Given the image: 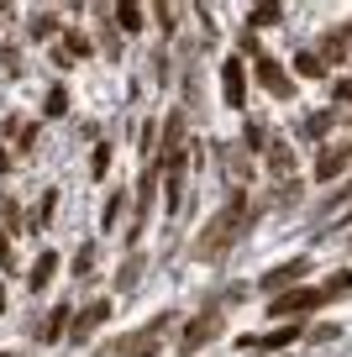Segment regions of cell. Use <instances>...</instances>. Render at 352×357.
I'll use <instances>...</instances> for the list:
<instances>
[{
    "mask_svg": "<svg viewBox=\"0 0 352 357\" xmlns=\"http://www.w3.org/2000/svg\"><path fill=\"white\" fill-rule=\"evenodd\" d=\"M221 95H226L231 111H242V105H247V74H242V63H237V58L221 68Z\"/></svg>",
    "mask_w": 352,
    "mask_h": 357,
    "instance_id": "obj_3",
    "label": "cell"
},
{
    "mask_svg": "<svg viewBox=\"0 0 352 357\" xmlns=\"http://www.w3.org/2000/svg\"><path fill=\"white\" fill-rule=\"evenodd\" d=\"M258 79H263V84H268V95H279V100L289 95V79H284V68H279L268 53H258Z\"/></svg>",
    "mask_w": 352,
    "mask_h": 357,
    "instance_id": "obj_6",
    "label": "cell"
},
{
    "mask_svg": "<svg viewBox=\"0 0 352 357\" xmlns=\"http://www.w3.org/2000/svg\"><path fill=\"white\" fill-rule=\"evenodd\" d=\"M247 226V195H231L226 205H221V215L200 231V242H195V257H221L231 242H237V231Z\"/></svg>",
    "mask_w": 352,
    "mask_h": 357,
    "instance_id": "obj_1",
    "label": "cell"
},
{
    "mask_svg": "<svg viewBox=\"0 0 352 357\" xmlns=\"http://www.w3.org/2000/svg\"><path fill=\"white\" fill-rule=\"evenodd\" d=\"M100 321H105V300H95V305H89V310L85 315H79V326H74V336H89V331H95V326Z\"/></svg>",
    "mask_w": 352,
    "mask_h": 357,
    "instance_id": "obj_11",
    "label": "cell"
},
{
    "mask_svg": "<svg viewBox=\"0 0 352 357\" xmlns=\"http://www.w3.org/2000/svg\"><path fill=\"white\" fill-rule=\"evenodd\" d=\"M268 168H274V178H289V174H295V158H289V142L268 137Z\"/></svg>",
    "mask_w": 352,
    "mask_h": 357,
    "instance_id": "obj_7",
    "label": "cell"
},
{
    "mask_svg": "<svg viewBox=\"0 0 352 357\" xmlns=\"http://www.w3.org/2000/svg\"><path fill=\"white\" fill-rule=\"evenodd\" d=\"M331 300V284H321V289H295V294H279L268 310L274 315H305V310H321V305Z\"/></svg>",
    "mask_w": 352,
    "mask_h": 357,
    "instance_id": "obj_2",
    "label": "cell"
},
{
    "mask_svg": "<svg viewBox=\"0 0 352 357\" xmlns=\"http://www.w3.org/2000/svg\"><path fill=\"white\" fill-rule=\"evenodd\" d=\"M137 357H147V352H137Z\"/></svg>",
    "mask_w": 352,
    "mask_h": 357,
    "instance_id": "obj_16",
    "label": "cell"
},
{
    "mask_svg": "<svg viewBox=\"0 0 352 357\" xmlns=\"http://www.w3.org/2000/svg\"><path fill=\"white\" fill-rule=\"evenodd\" d=\"M279 16H284L279 6H258V11H253V26H258V22H279Z\"/></svg>",
    "mask_w": 352,
    "mask_h": 357,
    "instance_id": "obj_15",
    "label": "cell"
},
{
    "mask_svg": "<svg viewBox=\"0 0 352 357\" xmlns=\"http://www.w3.org/2000/svg\"><path fill=\"white\" fill-rule=\"evenodd\" d=\"M295 68H300L305 79H316V74H321V58H316V53H300V58H295Z\"/></svg>",
    "mask_w": 352,
    "mask_h": 357,
    "instance_id": "obj_13",
    "label": "cell"
},
{
    "mask_svg": "<svg viewBox=\"0 0 352 357\" xmlns=\"http://www.w3.org/2000/svg\"><path fill=\"white\" fill-rule=\"evenodd\" d=\"M300 336V326H279V331H268V336H258V347H263V352H279V347H289Z\"/></svg>",
    "mask_w": 352,
    "mask_h": 357,
    "instance_id": "obj_10",
    "label": "cell"
},
{
    "mask_svg": "<svg viewBox=\"0 0 352 357\" xmlns=\"http://www.w3.org/2000/svg\"><path fill=\"white\" fill-rule=\"evenodd\" d=\"M53 273H58V252H43V257L32 263V279H27V284H32V289H47V279H53Z\"/></svg>",
    "mask_w": 352,
    "mask_h": 357,
    "instance_id": "obj_8",
    "label": "cell"
},
{
    "mask_svg": "<svg viewBox=\"0 0 352 357\" xmlns=\"http://www.w3.org/2000/svg\"><path fill=\"white\" fill-rule=\"evenodd\" d=\"M210 331H216V315H200V321L184 331V352H200V342H205Z\"/></svg>",
    "mask_w": 352,
    "mask_h": 357,
    "instance_id": "obj_9",
    "label": "cell"
},
{
    "mask_svg": "<svg viewBox=\"0 0 352 357\" xmlns=\"http://www.w3.org/2000/svg\"><path fill=\"white\" fill-rule=\"evenodd\" d=\"M347 163H352V147H321V158H316V178H337Z\"/></svg>",
    "mask_w": 352,
    "mask_h": 357,
    "instance_id": "obj_5",
    "label": "cell"
},
{
    "mask_svg": "<svg viewBox=\"0 0 352 357\" xmlns=\"http://www.w3.org/2000/svg\"><path fill=\"white\" fill-rule=\"evenodd\" d=\"M116 22H122L126 32H137V26H142V11H137V6H116Z\"/></svg>",
    "mask_w": 352,
    "mask_h": 357,
    "instance_id": "obj_12",
    "label": "cell"
},
{
    "mask_svg": "<svg viewBox=\"0 0 352 357\" xmlns=\"http://www.w3.org/2000/svg\"><path fill=\"white\" fill-rule=\"evenodd\" d=\"M64 321H68V310H53V321H47L37 336H47V342H53V336H64Z\"/></svg>",
    "mask_w": 352,
    "mask_h": 357,
    "instance_id": "obj_14",
    "label": "cell"
},
{
    "mask_svg": "<svg viewBox=\"0 0 352 357\" xmlns=\"http://www.w3.org/2000/svg\"><path fill=\"white\" fill-rule=\"evenodd\" d=\"M305 273H310V263H305V257H295V263L274 268V273H268V279H258V284H263L268 294H279V289H289V284H300V279H305Z\"/></svg>",
    "mask_w": 352,
    "mask_h": 357,
    "instance_id": "obj_4",
    "label": "cell"
}]
</instances>
